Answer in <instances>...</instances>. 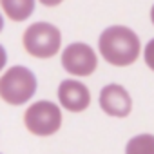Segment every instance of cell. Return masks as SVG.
Returning <instances> with one entry per match:
<instances>
[{
    "label": "cell",
    "instance_id": "1",
    "mask_svg": "<svg viewBox=\"0 0 154 154\" xmlns=\"http://www.w3.org/2000/svg\"><path fill=\"white\" fill-rule=\"evenodd\" d=\"M98 49L103 60L112 65L125 67L136 62L140 54V38L125 26H111L100 35Z\"/></svg>",
    "mask_w": 154,
    "mask_h": 154
},
{
    "label": "cell",
    "instance_id": "2",
    "mask_svg": "<svg viewBox=\"0 0 154 154\" xmlns=\"http://www.w3.org/2000/svg\"><path fill=\"white\" fill-rule=\"evenodd\" d=\"M36 93V76L22 65L11 67L0 78V98L9 105H22Z\"/></svg>",
    "mask_w": 154,
    "mask_h": 154
},
{
    "label": "cell",
    "instance_id": "3",
    "mask_svg": "<svg viewBox=\"0 0 154 154\" xmlns=\"http://www.w3.org/2000/svg\"><path fill=\"white\" fill-rule=\"evenodd\" d=\"M62 42L60 31L47 22H36L24 33V47L31 56L51 58L58 53Z\"/></svg>",
    "mask_w": 154,
    "mask_h": 154
},
{
    "label": "cell",
    "instance_id": "4",
    "mask_svg": "<svg viewBox=\"0 0 154 154\" xmlns=\"http://www.w3.org/2000/svg\"><path fill=\"white\" fill-rule=\"evenodd\" d=\"M24 123L27 131L36 136H51L62 125V112L56 103L42 100V102L33 103L26 111Z\"/></svg>",
    "mask_w": 154,
    "mask_h": 154
},
{
    "label": "cell",
    "instance_id": "5",
    "mask_svg": "<svg viewBox=\"0 0 154 154\" xmlns=\"http://www.w3.org/2000/svg\"><path fill=\"white\" fill-rule=\"evenodd\" d=\"M62 65L69 74L89 76L94 72V69L98 65L96 53L87 44H80V42L71 44L62 53Z\"/></svg>",
    "mask_w": 154,
    "mask_h": 154
},
{
    "label": "cell",
    "instance_id": "6",
    "mask_svg": "<svg viewBox=\"0 0 154 154\" xmlns=\"http://www.w3.org/2000/svg\"><path fill=\"white\" fill-rule=\"evenodd\" d=\"M100 107L103 109V112H107L109 116L114 118H125L131 109H132V100L129 96V93L118 85V84H109L102 89L100 93Z\"/></svg>",
    "mask_w": 154,
    "mask_h": 154
},
{
    "label": "cell",
    "instance_id": "7",
    "mask_svg": "<svg viewBox=\"0 0 154 154\" xmlns=\"http://www.w3.org/2000/svg\"><path fill=\"white\" fill-rule=\"evenodd\" d=\"M58 100L60 103L71 112H82L91 103L89 89L76 80H63L58 87Z\"/></svg>",
    "mask_w": 154,
    "mask_h": 154
},
{
    "label": "cell",
    "instance_id": "8",
    "mask_svg": "<svg viewBox=\"0 0 154 154\" xmlns=\"http://www.w3.org/2000/svg\"><path fill=\"white\" fill-rule=\"evenodd\" d=\"M0 4H2L4 13L15 22L29 18L35 11V0H0Z\"/></svg>",
    "mask_w": 154,
    "mask_h": 154
},
{
    "label": "cell",
    "instance_id": "9",
    "mask_svg": "<svg viewBox=\"0 0 154 154\" xmlns=\"http://www.w3.org/2000/svg\"><path fill=\"white\" fill-rule=\"evenodd\" d=\"M125 154H154V136L138 134L131 138L125 147Z\"/></svg>",
    "mask_w": 154,
    "mask_h": 154
},
{
    "label": "cell",
    "instance_id": "10",
    "mask_svg": "<svg viewBox=\"0 0 154 154\" xmlns=\"http://www.w3.org/2000/svg\"><path fill=\"white\" fill-rule=\"evenodd\" d=\"M145 63L149 69L154 71V38L145 45Z\"/></svg>",
    "mask_w": 154,
    "mask_h": 154
},
{
    "label": "cell",
    "instance_id": "11",
    "mask_svg": "<svg viewBox=\"0 0 154 154\" xmlns=\"http://www.w3.org/2000/svg\"><path fill=\"white\" fill-rule=\"evenodd\" d=\"M6 60H8V54H6V49L0 45V71L4 69V65H6Z\"/></svg>",
    "mask_w": 154,
    "mask_h": 154
},
{
    "label": "cell",
    "instance_id": "12",
    "mask_svg": "<svg viewBox=\"0 0 154 154\" xmlns=\"http://www.w3.org/2000/svg\"><path fill=\"white\" fill-rule=\"evenodd\" d=\"M40 2L44 6H47V8H53V6H58L60 2H63V0H40Z\"/></svg>",
    "mask_w": 154,
    "mask_h": 154
},
{
    "label": "cell",
    "instance_id": "13",
    "mask_svg": "<svg viewBox=\"0 0 154 154\" xmlns=\"http://www.w3.org/2000/svg\"><path fill=\"white\" fill-rule=\"evenodd\" d=\"M150 20H152V24H154V6H152V9H150Z\"/></svg>",
    "mask_w": 154,
    "mask_h": 154
},
{
    "label": "cell",
    "instance_id": "14",
    "mask_svg": "<svg viewBox=\"0 0 154 154\" xmlns=\"http://www.w3.org/2000/svg\"><path fill=\"white\" fill-rule=\"evenodd\" d=\"M2 27H4V18H2V15H0V31H2Z\"/></svg>",
    "mask_w": 154,
    "mask_h": 154
}]
</instances>
